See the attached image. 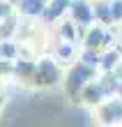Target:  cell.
<instances>
[]
</instances>
